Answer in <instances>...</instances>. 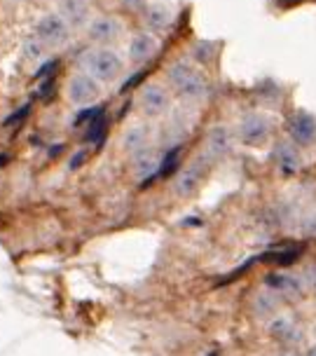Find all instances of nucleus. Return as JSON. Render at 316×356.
<instances>
[{
  "label": "nucleus",
  "instance_id": "1",
  "mask_svg": "<svg viewBox=\"0 0 316 356\" xmlns=\"http://www.w3.org/2000/svg\"><path fill=\"white\" fill-rule=\"evenodd\" d=\"M164 75H167V85L172 87L181 99L197 101L208 92V80L204 71H201L197 63H192L188 59H176Z\"/></svg>",
  "mask_w": 316,
  "mask_h": 356
},
{
  "label": "nucleus",
  "instance_id": "2",
  "mask_svg": "<svg viewBox=\"0 0 316 356\" xmlns=\"http://www.w3.org/2000/svg\"><path fill=\"white\" fill-rule=\"evenodd\" d=\"M80 66L99 82H115L124 73V59L113 47H90L80 59Z\"/></svg>",
  "mask_w": 316,
  "mask_h": 356
},
{
  "label": "nucleus",
  "instance_id": "3",
  "mask_svg": "<svg viewBox=\"0 0 316 356\" xmlns=\"http://www.w3.org/2000/svg\"><path fill=\"white\" fill-rule=\"evenodd\" d=\"M136 104L145 118H162L172 108V94L162 82H143Z\"/></svg>",
  "mask_w": 316,
  "mask_h": 356
},
{
  "label": "nucleus",
  "instance_id": "4",
  "mask_svg": "<svg viewBox=\"0 0 316 356\" xmlns=\"http://www.w3.org/2000/svg\"><path fill=\"white\" fill-rule=\"evenodd\" d=\"M71 35V24L61 12H47L45 17L38 19L35 24V38L45 47H61Z\"/></svg>",
  "mask_w": 316,
  "mask_h": 356
},
{
  "label": "nucleus",
  "instance_id": "5",
  "mask_svg": "<svg viewBox=\"0 0 316 356\" xmlns=\"http://www.w3.org/2000/svg\"><path fill=\"white\" fill-rule=\"evenodd\" d=\"M66 94H68V101H71L75 108H90L101 99V85L90 73L80 71L68 78Z\"/></svg>",
  "mask_w": 316,
  "mask_h": 356
},
{
  "label": "nucleus",
  "instance_id": "6",
  "mask_svg": "<svg viewBox=\"0 0 316 356\" xmlns=\"http://www.w3.org/2000/svg\"><path fill=\"white\" fill-rule=\"evenodd\" d=\"M122 35H124L122 19H117L113 15L97 17L87 24V38H90L92 42L101 44V47H110V44H115Z\"/></svg>",
  "mask_w": 316,
  "mask_h": 356
},
{
  "label": "nucleus",
  "instance_id": "7",
  "mask_svg": "<svg viewBox=\"0 0 316 356\" xmlns=\"http://www.w3.org/2000/svg\"><path fill=\"white\" fill-rule=\"evenodd\" d=\"M174 17L176 12L169 3L164 0H155V3H145L143 10H141V22H143V29L148 33H164L174 26Z\"/></svg>",
  "mask_w": 316,
  "mask_h": 356
},
{
  "label": "nucleus",
  "instance_id": "8",
  "mask_svg": "<svg viewBox=\"0 0 316 356\" xmlns=\"http://www.w3.org/2000/svg\"><path fill=\"white\" fill-rule=\"evenodd\" d=\"M267 289L274 291L281 300H300L305 296L307 286H305V279L298 277V275H290V272H272L265 279Z\"/></svg>",
  "mask_w": 316,
  "mask_h": 356
},
{
  "label": "nucleus",
  "instance_id": "9",
  "mask_svg": "<svg viewBox=\"0 0 316 356\" xmlns=\"http://www.w3.org/2000/svg\"><path fill=\"white\" fill-rule=\"evenodd\" d=\"M204 160H206V157H199L197 162H192L190 167H185L178 176H176V183H174V193L176 195L190 197V195L197 193L201 181H204V176H206V171H208V164Z\"/></svg>",
  "mask_w": 316,
  "mask_h": 356
},
{
  "label": "nucleus",
  "instance_id": "10",
  "mask_svg": "<svg viewBox=\"0 0 316 356\" xmlns=\"http://www.w3.org/2000/svg\"><path fill=\"white\" fill-rule=\"evenodd\" d=\"M272 134V122L260 113H251L239 122V138L246 145H260L269 138Z\"/></svg>",
  "mask_w": 316,
  "mask_h": 356
},
{
  "label": "nucleus",
  "instance_id": "11",
  "mask_svg": "<svg viewBox=\"0 0 316 356\" xmlns=\"http://www.w3.org/2000/svg\"><path fill=\"white\" fill-rule=\"evenodd\" d=\"M288 134L295 145H312L316 141V118L307 111H298L288 118Z\"/></svg>",
  "mask_w": 316,
  "mask_h": 356
},
{
  "label": "nucleus",
  "instance_id": "12",
  "mask_svg": "<svg viewBox=\"0 0 316 356\" xmlns=\"http://www.w3.org/2000/svg\"><path fill=\"white\" fill-rule=\"evenodd\" d=\"M157 49H160L157 35L148 33V31H141V33L131 35L129 47H126V59L131 63H145L157 54Z\"/></svg>",
  "mask_w": 316,
  "mask_h": 356
},
{
  "label": "nucleus",
  "instance_id": "13",
  "mask_svg": "<svg viewBox=\"0 0 316 356\" xmlns=\"http://www.w3.org/2000/svg\"><path fill=\"white\" fill-rule=\"evenodd\" d=\"M269 335L274 340L283 342V345H293V342L300 340V328L290 316H274L269 321Z\"/></svg>",
  "mask_w": 316,
  "mask_h": 356
},
{
  "label": "nucleus",
  "instance_id": "14",
  "mask_svg": "<svg viewBox=\"0 0 316 356\" xmlns=\"http://www.w3.org/2000/svg\"><path fill=\"white\" fill-rule=\"evenodd\" d=\"M232 145V136H230V129L227 127H213L206 136V155L211 160H218V157L227 155Z\"/></svg>",
  "mask_w": 316,
  "mask_h": 356
},
{
  "label": "nucleus",
  "instance_id": "15",
  "mask_svg": "<svg viewBox=\"0 0 316 356\" xmlns=\"http://www.w3.org/2000/svg\"><path fill=\"white\" fill-rule=\"evenodd\" d=\"M302 251H305V246L302 244H281V246L269 249L258 260H263V263H274V265H290L302 256Z\"/></svg>",
  "mask_w": 316,
  "mask_h": 356
},
{
  "label": "nucleus",
  "instance_id": "16",
  "mask_svg": "<svg viewBox=\"0 0 316 356\" xmlns=\"http://www.w3.org/2000/svg\"><path fill=\"white\" fill-rule=\"evenodd\" d=\"M274 160L279 164L281 174H295L300 169V152L295 148V143H279L274 150Z\"/></svg>",
  "mask_w": 316,
  "mask_h": 356
},
{
  "label": "nucleus",
  "instance_id": "17",
  "mask_svg": "<svg viewBox=\"0 0 316 356\" xmlns=\"http://www.w3.org/2000/svg\"><path fill=\"white\" fill-rule=\"evenodd\" d=\"M61 15L71 26H85L90 24V0H61Z\"/></svg>",
  "mask_w": 316,
  "mask_h": 356
},
{
  "label": "nucleus",
  "instance_id": "18",
  "mask_svg": "<svg viewBox=\"0 0 316 356\" xmlns=\"http://www.w3.org/2000/svg\"><path fill=\"white\" fill-rule=\"evenodd\" d=\"M279 302H281V298L276 296L274 291L263 289V291H258V293L253 296V312H256V316H260V319H267V316L276 314Z\"/></svg>",
  "mask_w": 316,
  "mask_h": 356
},
{
  "label": "nucleus",
  "instance_id": "19",
  "mask_svg": "<svg viewBox=\"0 0 316 356\" xmlns=\"http://www.w3.org/2000/svg\"><path fill=\"white\" fill-rule=\"evenodd\" d=\"M124 150H129L131 155H138V152L148 150V141H150V131L148 127L143 124H134L124 131Z\"/></svg>",
  "mask_w": 316,
  "mask_h": 356
},
{
  "label": "nucleus",
  "instance_id": "20",
  "mask_svg": "<svg viewBox=\"0 0 316 356\" xmlns=\"http://www.w3.org/2000/svg\"><path fill=\"white\" fill-rule=\"evenodd\" d=\"M181 155H183V145H174L164 152V157L160 160V171H157V178H169L174 176V171L181 167Z\"/></svg>",
  "mask_w": 316,
  "mask_h": 356
},
{
  "label": "nucleus",
  "instance_id": "21",
  "mask_svg": "<svg viewBox=\"0 0 316 356\" xmlns=\"http://www.w3.org/2000/svg\"><path fill=\"white\" fill-rule=\"evenodd\" d=\"M87 127H90V129H87V141L94 143V145H101L106 141V131H108V118H106V113L103 115H99L92 124H87Z\"/></svg>",
  "mask_w": 316,
  "mask_h": 356
},
{
  "label": "nucleus",
  "instance_id": "22",
  "mask_svg": "<svg viewBox=\"0 0 316 356\" xmlns=\"http://www.w3.org/2000/svg\"><path fill=\"white\" fill-rule=\"evenodd\" d=\"M194 47H197L194 52H197V59H199L201 63H208V61H211V54L216 52V47H213L211 42H197Z\"/></svg>",
  "mask_w": 316,
  "mask_h": 356
},
{
  "label": "nucleus",
  "instance_id": "23",
  "mask_svg": "<svg viewBox=\"0 0 316 356\" xmlns=\"http://www.w3.org/2000/svg\"><path fill=\"white\" fill-rule=\"evenodd\" d=\"M45 52H47V47L40 40H38V38H35V40L26 42V54L31 56V59H42Z\"/></svg>",
  "mask_w": 316,
  "mask_h": 356
},
{
  "label": "nucleus",
  "instance_id": "24",
  "mask_svg": "<svg viewBox=\"0 0 316 356\" xmlns=\"http://www.w3.org/2000/svg\"><path fill=\"white\" fill-rule=\"evenodd\" d=\"M31 113V106H24L22 111L19 113H15V115H10L8 120H5V127H15V124H22V120L26 118Z\"/></svg>",
  "mask_w": 316,
  "mask_h": 356
},
{
  "label": "nucleus",
  "instance_id": "25",
  "mask_svg": "<svg viewBox=\"0 0 316 356\" xmlns=\"http://www.w3.org/2000/svg\"><path fill=\"white\" fill-rule=\"evenodd\" d=\"M87 157H90V152H87V150L75 152V155H73V160H71V164H68V167H71V169H80L82 164L87 162Z\"/></svg>",
  "mask_w": 316,
  "mask_h": 356
},
{
  "label": "nucleus",
  "instance_id": "26",
  "mask_svg": "<svg viewBox=\"0 0 316 356\" xmlns=\"http://www.w3.org/2000/svg\"><path fill=\"white\" fill-rule=\"evenodd\" d=\"M119 5H124L126 10H143L145 0H119Z\"/></svg>",
  "mask_w": 316,
  "mask_h": 356
},
{
  "label": "nucleus",
  "instance_id": "27",
  "mask_svg": "<svg viewBox=\"0 0 316 356\" xmlns=\"http://www.w3.org/2000/svg\"><path fill=\"white\" fill-rule=\"evenodd\" d=\"M279 8H295V5H300L302 0H274Z\"/></svg>",
  "mask_w": 316,
  "mask_h": 356
},
{
  "label": "nucleus",
  "instance_id": "28",
  "mask_svg": "<svg viewBox=\"0 0 316 356\" xmlns=\"http://www.w3.org/2000/svg\"><path fill=\"white\" fill-rule=\"evenodd\" d=\"M279 356H300L298 352H293V349H286V352H281Z\"/></svg>",
  "mask_w": 316,
  "mask_h": 356
},
{
  "label": "nucleus",
  "instance_id": "29",
  "mask_svg": "<svg viewBox=\"0 0 316 356\" xmlns=\"http://www.w3.org/2000/svg\"><path fill=\"white\" fill-rule=\"evenodd\" d=\"M305 356H316V345H312V347H309Z\"/></svg>",
  "mask_w": 316,
  "mask_h": 356
}]
</instances>
